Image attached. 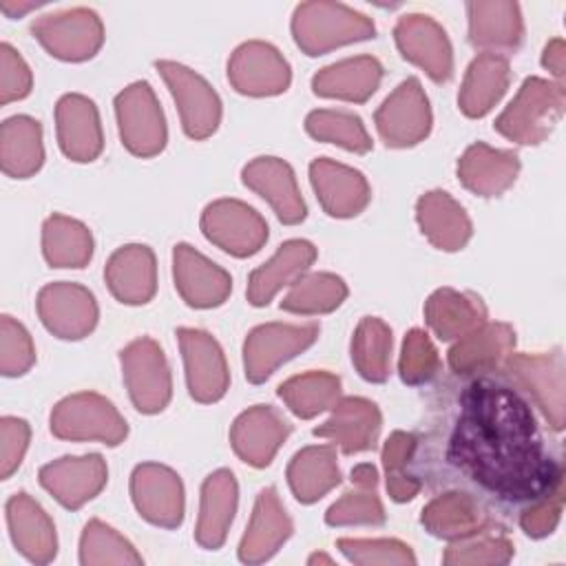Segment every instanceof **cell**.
Instances as JSON below:
<instances>
[{
	"mask_svg": "<svg viewBox=\"0 0 566 566\" xmlns=\"http://www.w3.org/2000/svg\"><path fill=\"white\" fill-rule=\"evenodd\" d=\"M447 455L464 475L504 500H535L562 484V469L546 455L528 402L489 378L462 391Z\"/></svg>",
	"mask_w": 566,
	"mask_h": 566,
	"instance_id": "1",
	"label": "cell"
},
{
	"mask_svg": "<svg viewBox=\"0 0 566 566\" xmlns=\"http://www.w3.org/2000/svg\"><path fill=\"white\" fill-rule=\"evenodd\" d=\"M374 31L371 18L340 2H301L292 15L294 42L307 55L374 38Z\"/></svg>",
	"mask_w": 566,
	"mask_h": 566,
	"instance_id": "2",
	"label": "cell"
},
{
	"mask_svg": "<svg viewBox=\"0 0 566 566\" xmlns=\"http://www.w3.org/2000/svg\"><path fill=\"white\" fill-rule=\"evenodd\" d=\"M562 113V82L526 77L511 104L497 115L495 130L515 144H539L551 135Z\"/></svg>",
	"mask_w": 566,
	"mask_h": 566,
	"instance_id": "3",
	"label": "cell"
},
{
	"mask_svg": "<svg viewBox=\"0 0 566 566\" xmlns=\"http://www.w3.org/2000/svg\"><path fill=\"white\" fill-rule=\"evenodd\" d=\"M51 431L60 440L117 447L126 438L128 427L111 400L95 391H80L62 398L53 407Z\"/></svg>",
	"mask_w": 566,
	"mask_h": 566,
	"instance_id": "4",
	"label": "cell"
},
{
	"mask_svg": "<svg viewBox=\"0 0 566 566\" xmlns=\"http://www.w3.org/2000/svg\"><path fill=\"white\" fill-rule=\"evenodd\" d=\"M122 374L137 411L159 413L172 396V380L161 347L148 338H135L119 352Z\"/></svg>",
	"mask_w": 566,
	"mask_h": 566,
	"instance_id": "5",
	"label": "cell"
},
{
	"mask_svg": "<svg viewBox=\"0 0 566 566\" xmlns=\"http://www.w3.org/2000/svg\"><path fill=\"white\" fill-rule=\"evenodd\" d=\"M115 115L122 144L137 157H155L164 150L168 130L164 111L148 82H133L115 97Z\"/></svg>",
	"mask_w": 566,
	"mask_h": 566,
	"instance_id": "6",
	"label": "cell"
},
{
	"mask_svg": "<svg viewBox=\"0 0 566 566\" xmlns=\"http://www.w3.org/2000/svg\"><path fill=\"white\" fill-rule=\"evenodd\" d=\"M318 338L316 323H265L254 327L243 343L245 378L265 382L283 363L305 352Z\"/></svg>",
	"mask_w": 566,
	"mask_h": 566,
	"instance_id": "7",
	"label": "cell"
},
{
	"mask_svg": "<svg viewBox=\"0 0 566 566\" xmlns=\"http://www.w3.org/2000/svg\"><path fill=\"white\" fill-rule=\"evenodd\" d=\"M38 42L57 60L84 62L104 42V27L93 9L75 7L42 15L31 27Z\"/></svg>",
	"mask_w": 566,
	"mask_h": 566,
	"instance_id": "8",
	"label": "cell"
},
{
	"mask_svg": "<svg viewBox=\"0 0 566 566\" xmlns=\"http://www.w3.org/2000/svg\"><path fill=\"white\" fill-rule=\"evenodd\" d=\"M201 232L232 256H250L268 241L265 219L239 199H217L201 212Z\"/></svg>",
	"mask_w": 566,
	"mask_h": 566,
	"instance_id": "9",
	"label": "cell"
},
{
	"mask_svg": "<svg viewBox=\"0 0 566 566\" xmlns=\"http://www.w3.org/2000/svg\"><path fill=\"white\" fill-rule=\"evenodd\" d=\"M155 66L177 102L186 135L190 139L210 137L221 122V99L214 88L184 64L159 60Z\"/></svg>",
	"mask_w": 566,
	"mask_h": 566,
	"instance_id": "10",
	"label": "cell"
},
{
	"mask_svg": "<svg viewBox=\"0 0 566 566\" xmlns=\"http://www.w3.org/2000/svg\"><path fill=\"white\" fill-rule=\"evenodd\" d=\"M504 371L559 431L564 427V358L559 349L553 354H511L504 360Z\"/></svg>",
	"mask_w": 566,
	"mask_h": 566,
	"instance_id": "11",
	"label": "cell"
},
{
	"mask_svg": "<svg viewBox=\"0 0 566 566\" xmlns=\"http://www.w3.org/2000/svg\"><path fill=\"white\" fill-rule=\"evenodd\" d=\"M380 139L391 148H407L422 142L431 130L429 99L416 77L400 82L374 115Z\"/></svg>",
	"mask_w": 566,
	"mask_h": 566,
	"instance_id": "12",
	"label": "cell"
},
{
	"mask_svg": "<svg viewBox=\"0 0 566 566\" xmlns=\"http://www.w3.org/2000/svg\"><path fill=\"white\" fill-rule=\"evenodd\" d=\"M35 307L42 325L62 340H80L88 336L99 318L93 292L69 281L44 285L38 294Z\"/></svg>",
	"mask_w": 566,
	"mask_h": 566,
	"instance_id": "13",
	"label": "cell"
},
{
	"mask_svg": "<svg viewBox=\"0 0 566 566\" xmlns=\"http://www.w3.org/2000/svg\"><path fill=\"white\" fill-rule=\"evenodd\" d=\"M177 340L190 396L203 405L221 400L230 385V371L221 345L208 332L192 327L177 329Z\"/></svg>",
	"mask_w": 566,
	"mask_h": 566,
	"instance_id": "14",
	"label": "cell"
},
{
	"mask_svg": "<svg viewBox=\"0 0 566 566\" xmlns=\"http://www.w3.org/2000/svg\"><path fill=\"white\" fill-rule=\"evenodd\" d=\"M228 80L234 91L252 97L279 95L290 86L292 71L281 51L263 40H250L228 60Z\"/></svg>",
	"mask_w": 566,
	"mask_h": 566,
	"instance_id": "15",
	"label": "cell"
},
{
	"mask_svg": "<svg viewBox=\"0 0 566 566\" xmlns=\"http://www.w3.org/2000/svg\"><path fill=\"white\" fill-rule=\"evenodd\" d=\"M130 497L137 513L155 526L177 528L184 520V484L164 464H137L130 475Z\"/></svg>",
	"mask_w": 566,
	"mask_h": 566,
	"instance_id": "16",
	"label": "cell"
},
{
	"mask_svg": "<svg viewBox=\"0 0 566 566\" xmlns=\"http://www.w3.org/2000/svg\"><path fill=\"white\" fill-rule=\"evenodd\" d=\"M398 51L420 66L433 82H447L453 73V49L447 31L429 15H402L394 29Z\"/></svg>",
	"mask_w": 566,
	"mask_h": 566,
	"instance_id": "17",
	"label": "cell"
},
{
	"mask_svg": "<svg viewBox=\"0 0 566 566\" xmlns=\"http://www.w3.org/2000/svg\"><path fill=\"white\" fill-rule=\"evenodd\" d=\"M108 469L99 453L64 455L40 469V484L64 506L80 509L106 486Z\"/></svg>",
	"mask_w": 566,
	"mask_h": 566,
	"instance_id": "18",
	"label": "cell"
},
{
	"mask_svg": "<svg viewBox=\"0 0 566 566\" xmlns=\"http://www.w3.org/2000/svg\"><path fill=\"white\" fill-rule=\"evenodd\" d=\"M172 276L181 298L197 310L217 307L232 292L230 274L188 243H177L172 250Z\"/></svg>",
	"mask_w": 566,
	"mask_h": 566,
	"instance_id": "19",
	"label": "cell"
},
{
	"mask_svg": "<svg viewBox=\"0 0 566 566\" xmlns=\"http://www.w3.org/2000/svg\"><path fill=\"white\" fill-rule=\"evenodd\" d=\"M290 422L270 405H254L237 416L230 429V444L234 453L250 467H268L285 438Z\"/></svg>",
	"mask_w": 566,
	"mask_h": 566,
	"instance_id": "20",
	"label": "cell"
},
{
	"mask_svg": "<svg viewBox=\"0 0 566 566\" xmlns=\"http://www.w3.org/2000/svg\"><path fill=\"white\" fill-rule=\"evenodd\" d=\"M312 188L329 217L347 219L363 212L369 203L371 190L365 175L356 168L321 157L310 164Z\"/></svg>",
	"mask_w": 566,
	"mask_h": 566,
	"instance_id": "21",
	"label": "cell"
},
{
	"mask_svg": "<svg viewBox=\"0 0 566 566\" xmlns=\"http://www.w3.org/2000/svg\"><path fill=\"white\" fill-rule=\"evenodd\" d=\"M55 130L62 153L71 161H93L102 153L104 137L99 113L93 99L80 93H66L55 104Z\"/></svg>",
	"mask_w": 566,
	"mask_h": 566,
	"instance_id": "22",
	"label": "cell"
},
{
	"mask_svg": "<svg viewBox=\"0 0 566 566\" xmlns=\"http://www.w3.org/2000/svg\"><path fill=\"white\" fill-rule=\"evenodd\" d=\"M241 179L250 190L272 206L283 223L294 226L305 219L307 208L287 161L279 157H256L243 166Z\"/></svg>",
	"mask_w": 566,
	"mask_h": 566,
	"instance_id": "23",
	"label": "cell"
},
{
	"mask_svg": "<svg viewBox=\"0 0 566 566\" xmlns=\"http://www.w3.org/2000/svg\"><path fill=\"white\" fill-rule=\"evenodd\" d=\"M104 279L119 303H148L157 290V263L153 250L142 243L117 248L104 268Z\"/></svg>",
	"mask_w": 566,
	"mask_h": 566,
	"instance_id": "24",
	"label": "cell"
},
{
	"mask_svg": "<svg viewBox=\"0 0 566 566\" xmlns=\"http://www.w3.org/2000/svg\"><path fill=\"white\" fill-rule=\"evenodd\" d=\"M380 424V411L371 400L349 396L332 407V416L314 429V436L338 444L343 453H358L374 449Z\"/></svg>",
	"mask_w": 566,
	"mask_h": 566,
	"instance_id": "25",
	"label": "cell"
},
{
	"mask_svg": "<svg viewBox=\"0 0 566 566\" xmlns=\"http://www.w3.org/2000/svg\"><path fill=\"white\" fill-rule=\"evenodd\" d=\"M4 511L15 548L33 564H49L57 553V535L49 513L29 493L11 495Z\"/></svg>",
	"mask_w": 566,
	"mask_h": 566,
	"instance_id": "26",
	"label": "cell"
},
{
	"mask_svg": "<svg viewBox=\"0 0 566 566\" xmlns=\"http://www.w3.org/2000/svg\"><path fill=\"white\" fill-rule=\"evenodd\" d=\"M292 531V520L276 491L263 489L256 495L248 531L239 544V559L243 564L268 562L290 539Z\"/></svg>",
	"mask_w": 566,
	"mask_h": 566,
	"instance_id": "27",
	"label": "cell"
},
{
	"mask_svg": "<svg viewBox=\"0 0 566 566\" xmlns=\"http://www.w3.org/2000/svg\"><path fill=\"white\" fill-rule=\"evenodd\" d=\"M515 332L509 323H482L449 349V367L455 374L493 371L513 354Z\"/></svg>",
	"mask_w": 566,
	"mask_h": 566,
	"instance_id": "28",
	"label": "cell"
},
{
	"mask_svg": "<svg viewBox=\"0 0 566 566\" xmlns=\"http://www.w3.org/2000/svg\"><path fill=\"white\" fill-rule=\"evenodd\" d=\"M239 502V486L228 469H217L201 484L199 520L195 528V539L201 548L217 551L226 542L228 528L234 520Z\"/></svg>",
	"mask_w": 566,
	"mask_h": 566,
	"instance_id": "29",
	"label": "cell"
},
{
	"mask_svg": "<svg viewBox=\"0 0 566 566\" xmlns=\"http://www.w3.org/2000/svg\"><path fill=\"white\" fill-rule=\"evenodd\" d=\"M314 259H316L314 243L305 239L285 241L283 245H279V250L270 261L252 270L248 279V290H245L248 301L254 307L268 305L279 290H283L285 285H292L298 276H303L314 263Z\"/></svg>",
	"mask_w": 566,
	"mask_h": 566,
	"instance_id": "30",
	"label": "cell"
},
{
	"mask_svg": "<svg viewBox=\"0 0 566 566\" xmlns=\"http://www.w3.org/2000/svg\"><path fill=\"white\" fill-rule=\"evenodd\" d=\"M520 172V159L513 150L491 148L482 142L471 144L458 161V179L467 190L480 197H497L513 186Z\"/></svg>",
	"mask_w": 566,
	"mask_h": 566,
	"instance_id": "31",
	"label": "cell"
},
{
	"mask_svg": "<svg viewBox=\"0 0 566 566\" xmlns=\"http://www.w3.org/2000/svg\"><path fill=\"white\" fill-rule=\"evenodd\" d=\"M416 219L431 245L455 252L471 239V219L464 208L444 190L424 192L416 203Z\"/></svg>",
	"mask_w": 566,
	"mask_h": 566,
	"instance_id": "32",
	"label": "cell"
},
{
	"mask_svg": "<svg viewBox=\"0 0 566 566\" xmlns=\"http://www.w3.org/2000/svg\"><path fill=\"white\" fill-rule=\"evenodd\" d=\"M382 80V64L371 55H356L321 69L312 77V91L343 102H367Z\"/></svg>",
	"mask_w": 566,
	"mask_h": 566,
	"instance_id": "33",
	"label": "cell"
},
{
	"mask_svg": "<svg viewBox=\"0 0 566 566\" xmlns=\"http://www.w3.org/2000/svg\"><path fill=\"white\" fill-rule=\"evenodd\" d=\"M509 80H511V69L504 55L493 51L480 53L464 73L460 95H458L460 111L467 117L486 115L506 93Z\"/></svg>",
	"mask_w": 566,
	"mask_h": 566,
	"instance_id": "34",
	"label": "cell"
},
{
	"mask_svg": "<svg viewBox=\"0 0 566 566\" xmlns=\"http://www.w3.org/2000/svg\"><path fill=\"white\" fill-rule=\"evenodd\" d=\"M424 318L440 340H458L486 323V307L471 292L440 287L427 298Z\"/></svg>",
	"mask_w": 566,
	"mask_h": 566,
	"instance_id": "35",
	"label": "cell"
},
{
	"mask_svg": "<svg viewBox=\"0 0 566 566\" xmlns=\"http://www.w3.org/2000/svg\"><path fill=\"white\" fill-rule=\"evenodd\" d=\"M469 40L480 49H515L524 33V22L517 2L478 0L467 4Z\"/></svg>",
	"mask_w": 566,
	"mask_h": 566,
	"instance_id": "36",
	"label": "cell"
},
{
	"mask_svg": "<svg viewBox=\"0 0 566 566\" xmlns=\"http://www.w3.org/2000/svg\"><path fill=\"white\" fill-rule=\"evenodd\" d=\"M44 164L42 126L29 115H13L0 128V166L7 177L27 179Z\"/></svg>",
	"mask_w": 566,
	"mask_h": 566,
	"instance_id": "37",
	"label": "cell"
},
{
	"mask_svg": "<svg viewBox=\"0 0 566 566\" xmlns=\"http://www.w3.org/2000/svg\"><path fill=\"white\" fill-rule=\"evenodd\" d=\"M287 484L301 504H312L325 497L340 484L336 451L329 444L305 447L287 464Z\"/></svg>",
	"mask_w": 566,
	"mask_h": 566,
	"instance_id": "38",
	"label": "cell"
},
{
	"mask_svg": "<svg viewBox=\"0 0 566 566\" xmlns=\"http://www.w3.org/2000/svg\"><path fill=\"white\" fill-rule=\"evenodd\" d=\"M422 526L442 539L455 542L486 528V515L480 504L460 491H449L433 497L420 515Z\"/></svg>",
	"mask_w": 566,
	"mask_h": 566,
	"instance_id": "39",
	"label": "cell"
},
{
	"mask_svg": "<svg viewBox=\"0 0 566 566\" xmlns=\"http://www.w3.org/2000/svg\"><path fill=\"white\" fill-rule=\"evenodd\" d=\"M42 254L51 268H84L93 256L91 230L66 214H51L42 226Z\"/></svg>",
	"mask_w": 566,
	"mask_h": 566,
	"instance_id": "40",
	"label": "cell"
},
{
	"mask_svg": "<svg viewBox=\"0 0 566 566\" xmlns=\"http://www.w3.org/2000/svg\"><path fill=\"white\" fill-rule=\"evenodd\" d=\"M279 398L298 418H314L340 398V378L329 371H305L279 385Z\"/></svg>",
	"mask_w": 566,
	"mask_h": 566,
	"instance_id": "41",
	"label": "cell"
},
{
	"mask_svg": "<svg viewBox=\"0 0 566 566\" xmlns=\"http://www.w3.org/2000/svg\"><path fill=\"white\" fill-rule=\"evenodd\" d=\"M352 363L369 382H385L389 378L391 329L382 318H360L352 338Z\"/></svg>",
	"mask_w": 566,
	"mask_h": 566,
	"instance_id": "42",
	"label": "cell"
},
{
	"mask_svg": "<svg viewBox=\"0 0 566 566\" xmlns=\"http://www.w3.org/2000/svg\"><path fill=\"white\" fill-rule=\"evenodd\" d=\"M347 298V285L340 276L332 272H312L298 276L285 298L281 301V310L303 316L327 314L334 312Z\"/></svg>",
	"mask_w": 566,
	"mask_h": 566,
	"instance_id": "43",
	"label": "cell"
},
{
	"mask_svg": "<svg viewBox=\"0 0 566 566\" xmlns=\"http://www.w3.org/2000/svg\"><path fill=\"white\" fill-rule=\"evenodd\" d=\"M305 130L318 142L336 144L352 153L363 155L371 150V137L363 119L347 111H329V108L312 111L305 117Z\"/></svg>",
	"mask_w": 566,
	"mask_h": 566,
	"instance_id": "44",
	"label": "cell"
},
{
	"mask_svg": "<svg viewBox=\"0 0 566 566\" xmlns=\"http://www.w3.org/2000/svg\"><path fill=\"white\" fill-rule=\"evenodd\" d=\"M80 562L84 566H102V564H142V555L135 546L119 535L113 526L91 520L80 537Z\"/></svg>",
	"mask_w": 566,
	"mask_h": 566,
	"instance_id": "45",
	"label": "cell"
},
{
	"mask_svg": "<svg viewBox=\"0 0 566 566\" xmlns=\"http://www.w3.org/2000/svg\"><path fill=\"white\" fill-rule=\"evenodd\" d=\"M513 557V544L502 533L478 531L447 546L442 562L447 566H497Z\"/></svg>",
	"mask_w": 566,
	"mask_h": 566,
	"instance_id": "46",
	"label": "cell"
},
{
	"mask_svg": "<svg viewBox=\"0 0 566 566\" xmlns=\"http://www.w3.org/2000/svg\"><path fill=\"white\" fill-rule=\"evenodd\" d=\"M416 451V436L407 431H394L382 447V464L387 473V493L394 502L413 500L420 491V482L407 473V464Z\"/></svg>",
	"mask_w": 566,
	"mask_h": 566,
	"instance_id": "47",
	"label": "cell"
},
{
	"mask_svg": "<svg viewBox=\"0 0 566 566\" xmlns=\"http://www.w3.org/2000/svg\"><path fill=\"white\" fill-rule=\"evenodd\" d=\"M329 526H380L385 522V509L376 493V486H358L338 497L325 513Z\"/></svg>",
	"mask_w": 566,
	"mask_h": 566,
	"instance_id": "48",
	"label": "cell"
},
{
	"mask_svg": "<svg viewBox=\"0 0 566 566\" xmlns=\"http://www.w3.org/2000/svg\"><path fill=\"white\" fill-rule=\"evenodd\" d=\"M340 553L358 566H407L416 564L413 551L394 537L382 539H358V537H340L336 542Z\"/></svg>",
	"mask_w": 566,
	"mask_h": 566,
	"instance_id": "49",
	"label": "cell"
},
{
	"mask_svg": "<svg viewBox=\"0 0 566 566\" xmlns=\"http://www.w3.org/2000/svg\"><path fill=\"white\" fill-rule=\"evenodd\" d=\"M438 369H440V358L429 334L422 329H411L402 340V352L398 363L402 382L413 387L429 382L438 374Z\"/></svg>",
	"mask_w": 566,
	"mask_h": 566,
	"instance_id": "50",
	"label": "cell"
},
{
	"mask_svg": "<svg viewBox=\"0 0 566 566\" xmlns=\"http://www.w3.org/2000/svg\"><path fill=\"white\" fill-rule=\"evenodd\" d=\"M35 363V347L31 334L11 316L0 321V371L4 376H22Z\"/></svg>",
	"mask_w": 566,
	"mask_h": 566,
	"instance_id": "51",
	"label": "cell"
},
{
	"mask_svg": "<svg viewBox=\"0 0 566 566\" xmlns=\"http://www.w3.org/2000/svg\"><path fill=\"white\" fill-rule=\"evenodd\" d=\"M33 77L24 57L9 44H0V102L9 104L31 93Z\"/></svg>",
	"mask_w": 566,
	"mask_h": 566,
	"instance_id": "52",
	"label": "cell"
},
{
	"mask_svg": "<svg viewBox=\"0 0 566 566\" xmlns=\"http://www.w3.org/2000/svg\"><path fill=\"white\" fill-rule=\"evenodd\" d=\"M562 506H564V495H562V484L542 493L539 497L533 500L528 509L520 515V526L524 528L526 535L539 539L546 537L555 531L559 517H562Z\"/></svg>",
	"mask_w": 566,
	"mask_h": 566,
	"instance_id": "53",
	"label": "cell"
},
{
	"mask_svg": "<svg viewBox=\"0 0 566 566\" xmlns=\"http://www.w3.org/2000/svg\"><path fill=\"white\" fill-rule=\"evenodd\" d=\"M31 438L29 422L15 416H4L0 420V475L2 480L11 478L13 471L22 464Z\"/></svg>",
	"mask_w": 566,
	"mask_h": 566,
	"instance_id": "54",
	"label": "cell"
},
{
	"mask_svg": "<svg viewBox=\"0 0 566 566\" xmlns=\"http://www.w3.org/2000/svg\"><path fill=\"white\" fill-rule=\"evenodd\" d=\"M542 64L555 75L562 80L564 75V66H566V49H564V40L562 38H555L546 44L544 53H542Z\"/></svg>",
	"mask_w": 566,
	"mask_h": 566,
	"instance_id": "55",
	"label": "cell"
},
{
	"mask_svg": "<svg viewBox=\"0 0 566 566\" xmlns=\"http://www.w3.org/2000/svg\"><path fill=\"white\" fill-rule=\"evenodd\" d=\"M352 484L358 486H376L378 484V471L369 462H360L352 469Z\"/></svg>",
	"mask_w": 566,
	"mask_h": 566,
	"instance_id": "56",
	"label": "cell"
},
{
	"mask_svg": "<svg viewBox=\"0 0 566 566\" xmlns=\"http://www.w3.org/2000/svg\"><path fill=\"white\" fill-rule=\"evenodd\" d=\"M40 2H13V0H2L0 2V9L9 15V18H20L22 13L31 11V9H38Z\"/></svg>",
	"mask_w": 566,
	"mask_h": 566,
	"instance_id": "57",
	"label": "cell"
},
{
	"mask_svg": "<svg viewBox=\"0 0 566 566\" xmlns=\"http://www.w3.org/2000/svg\"><path fill=\"white\" fill-rule=\"evenodd\" d=\"M314 562H325V564H332V559H329L327 555H312V557H310V564H314Z\"/></svg>",
	"mask_w": 566,
	"mask_h": 566,
	"instance_id": "58",
	"label": "cell"
}]
</instances>
